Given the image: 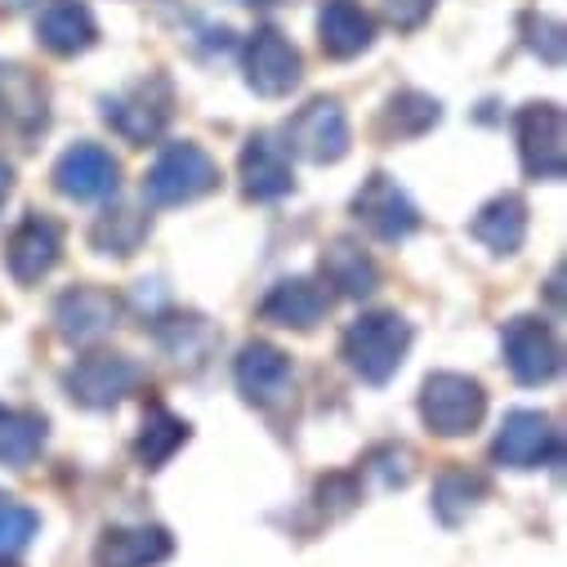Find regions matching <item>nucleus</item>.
<instances>
[{"label":"nucleus","mask_w":567,"mask_h":567,"mask_svg":"<svg viewBox=\"0 0 567 567\" xmlns=\"http://www.w3.org/2000/svg\"><path fill=\"white\" fill-rule=\"evenodd\" d=\"M45 430L50 424L41 411H23V406L0 402V465L28 470L45 452Z\"/></svg>","instance_id":"24"},{"label":"nucleus","mask_w":567,"mask_h":567,"mask_svg":"<svg viewBox=\"0 0 567 567\" xmlns=\"http://www.w3.org/2000/svg\"><path fill=\"white\" fill-rule=\"evenodd\" d=\"M523 32H527V50L532 54H540L549 68H558L563 63V28L554 23V19H523Z\"/></svg>","instance_id":"30"},{"label":"nucleus","mask_w":567,"mask_h":567,"mask_svg":"<svg viewBox=\"0 0 567 567\" xmlns=\"http://www.w3.org/2000/svg\"><path fill=\"white\" fill-rule=\"evenodd\" d=\"M37 41L59 54V59H76L99 41V23L85 0H50L37 19Z\"/></svg>","instance_id":"20"},{"label":"nucleus","mask_w":567,"mask_h":567,"mask_svg":"<svg viewBox=\"0 0 567 567\" xmlns=\"http://www.w3.org/2000/svg\"><path fill=\"white\" fill-rule=\"evenodd\" d=\"M434 6H439V0H384V19H389L398 32H415V28L430 23Z\"/></svg>","instance_id":"32"},{"label":"nucleus","mask_w":567,"mask_h":567,"mask_svg":"<svg viewBox=\"0 0 567 567\" xmlns=\"http://www.w3.org/2000/svg\"><path fill=\"white\" fill-rule=\"evenodd\" d=\"M287 144L296 157L313 166H336L349 153V116L336 99H309L291 121H287Z\"/></svg>","instance_id":"7"},{"label":"nucleus","mask_w":567,"mask_h":567,"mask_svg":"<svg viewBox=\"0 0 567 567\" xmlns=\"http://www.w3.org/2000/svg\"><path fill=\"white\" fill-rule=\"evenodd\" d=\"M144 237H148V215H138V210H130V206L103 210V215L94 219V228H90V246H94L99 255H116V259L134 255L138 246H144Z\"/></svg>","instance_id":"27"},{"label":"nucleus","mask_w":567,"mask_h":567,"mask_svg":"<svg viewBox=\"0 0 567 567\" xmlns=\"http://www.w3.org/2000/svg\"><path fill=\"white\" fill-rule=\"evenodd\" d=\"M318 41L327 59H358L375 45V19L358 6V0H327L318 14Z\"/></svg>","instance_id":"21"},{"label":"nucleus","mask_w":567,"mask_h":567,"mask_svg":"<svg viewBox=\"0 0 567 567\" xmlns=\"http://www.w3.org/2000/svg\"><path fill=\"white\" fill-rule=\"evenodd\" d=\"M45 103V81L37 72H28L23 63H0V130L32 138L50 116Z\"/></svg>","instance_id":"17"},{"label":"nucleus","mask_w":567,"mask_h":567,"mask_svg":"<svg viewBox=\"0 0 567 567\" xmlns=\"http://www.w3.org/2000/svg\"><path fill=\"white\" fill-rule=\"evenodd\" d=\"M219 188V166L202 144H166L144 175V197L153 206H184Z\"/></svg>","instance_id":"3"},{"label":"nucleus","mask_w":567,"mask_h":567,"mask_svg":"<svg viewBox=\"0 0 567 567\" xmlns=\"http://www.w3.org/2000/svg\"><path fill=\"white\" fill-rule=\"evenodd\" d=\"M233 380H237V393L250 406H272L281 393L291 389V358L281 353L277 344H268V340H250L237 353Z\"/></svg>","instance_id":"16"},{"label":"nucleus","mask_w":567,"mask_h":567,"mask_svg":"<svg viewBox=\"0 0 567 567\" xmlns=\"http://www.w3.org/2000/svg\"><path fill=\"white\" fill-rule=\"evenodd\" d=\"M32 6H37V0H0V14H23Z\"/></svg>","instance_id":"34"},{"label":"nucleus","mask_w":567,"mask_h":567,"mask_svg":"<svg viewBox=\"0 0 567 567\" xmlns=\"http://www.w3.org/2000/svg\"><path fill=\"white\" fill-rule=\"evenodd\" d=\"M483 496H487V478H478V474H470V470H447V474H439V483H434V514H439L447 527H456V523L470 518V509H478Z\"/></svg>","instance_id":"28"},{"label":"nucleus","mask_w":567,"mask_h":567,"mask_svg":"<svg viewBox=\"0 0 567 567\" xmlns=\"http://www.w3.org/2000/svg\"><path fill=\"white\" fill-rule=\"evenodd\" d=\"M175 554L166 527H107L94 545V567H157Z\"/></svg>","instance_id":"19"},{"label":"nucleus","mask_w":567,"mask_h":567,"mask_svg":"<svg viewBox=\"0 0 567 567\" xmlns=\"http://www.w3.org/2000/svg\"><path fill=\"white\" fill-rule=\"evenodd\" d=\"M470 233H474V241H483L492 255H514V250L527 241V202H523L518 193L492 197V202L474 215Z\"/></svg>","instance_id":"23"},{"label":"nucleus","mask_w":567,"mask_h":567,"mask_svg":"<svg viewBox=\"0 0 567 567\" xmlns=\"http://www.w3.org/2000/svg\"><path fill=\"white\" fill-rule=\"evenodd\" d=\"M331 309V291L313 277H287L264 296L259 318L272 327H291V331H313Z\"/></svg>","instance_id":"18"},{"label":"nucleus","mask_w":567,"mask_h":567,"mask_svg":"<svg viewBox=\"0 0 567 567\" xmlns=\"http://www.w3.org/2000/svg\"><path fill=\"white\" fill-rule=\"evenodd\" d=\"M184 443H188V420H179L175 411H166L157 402L144 420V430H138V439H134V461L144 470H162Z\"/></svg>","instance_id":"25"},{"label":"nucleus","mask_w":567,"mask_h":567,"mask_svg":"<svg viewBox=\"0 0 567 567\" xmlns=\"http://www.w3.org/2000/svg\"><path fill=\"white\" fill-rule=\"evenodd\" d=\"M59 259H63V224L50 219V215H41V210H32L14 228L10 246H6L10 277L19 281V287H37L41 277H50L59 268Z\"/></svg>","instance_id":"12"},{"label":"nucleus","mask_w":567,"mask_h":567,"mask_svg":"<svg viewBox=\"0 0 567 567\" xmlns=\"http://www.w3.org/2000/svg\"><path fill=\"white\" fill-rule=\"evenodd\" d=\"M518 157L532 179H563L567 175V116L558 103H527L514 116Z\"/></svg>","instance_id":"5"},{"label":"nucleus","mask_w":567,"mask_h":567,"mask_svg":"<svg viewBox=\"0 0 567 567\" xmlns=\"http://www.w3.org/2000/svg\"><path fill=\"white\" fill-rule=\"evenodd\" d=\"M487 415V389L461 371H434L420 384V420L439 439H465Z\"/></svg>","instance_id":"2"},{"label":"nucleus","mask_w":567,"mask_h":567,"mask_svg":"<svg viewBox=\"0 0 567 567\" xmlns=\"http://www.w3.org/2000/svg\"><path fill=\"white\" fill-rule=\"evenodd\" d=\"M367 470H371L384 487H406V483H411V452L398 447V443H389V447H380V452L367 461Z\"/></svg>","instance_id":"31"},{"label":"nucleus","mask_w":567,"mask_h":567,"mask_svg":"<svg viewBox=\"0 0 567 567\" xmlns=\"http://www.w3.org/2000/svg\"><path fill=\"white\" fill-rule=\"evenodd\" d=\"M54 188L72 202H103L121 188V166L103 144H72L54 162Z\"/></svg>","instance_id":"13"},{"label":"nucleus","mask_w":567,"mask_h":567,"mask_svg":"<svg viewBox=\"0 0 567 567\" xmlns=\"http://www.w3.org/2000/svg\"><path fill=\"white\" fill-rule=\"evenodd\" d=\"M241 68H246V85L259 94V99H281L291 94L305 76V59L300 50L281 37L277 28H255L246 37V50H241Z\"/></svg>","instance_id":"8"},{"label":"nucleus","mask_w":567,"mask_h":567,"mask_svg":"<svg viewBox=\"0 0 567 567\" xmlns=\"http://www.w3.org/2000/svg\"><path fill=\"white\" fill-rule=\"evenodd\" d=\"M406 349H411V322L393 309L362 313L358 322H349V331L340 340V353H344L349 371L362 375L367 384H389L398 375Z\"/></svg>","instance_id":"1"},{"label":"nucleus","mask_w":567,"mask_h":567,"mask_svg":"<svg viewBox=\"0 0 567 567\" xmlns=\"http://www.w3.org/2000/svg\"><path fill=\"white\" fill-rule=\"evenodd\" d=\"M237 175H241V193L255 197V202H277V197H287L296 188L287 144H277L272 134H250L246 138V148L237 157Z\"/></svg>","instance_id":"15"},{"label":"nucleus","mask_w":567,"mask_h":567,"mask_svg":"<svg viewBox=\"0 0 567 567\" xmlns=\"http://www.w3.org/2000/svg\"><path fill=\"white\" fill-rule=\"evenodd\" d=\"M175 112V90L166 76H148V81H134L130 90L103 99V121L125 138V144H153V138L171 125Z\"/></svg>","instance_id":"4"},{"label":"nucleus","mask_w":567,"mask_h":567,"mask_svg":"<svg viewBox=\"0 0 567 567\" xmlns=\"http://www.w3.org/2000/svg\"><path fill=\"white\" fill-rule=\"evenodd\" d=\"M0 567H19V563H14L10 554H0Z\"/></svg>","instance_id":"36"},{"label":"nucleus","mask_w":567,"mask_h":567,"mask_svg":"<svg viewBox=\"0 0 567 567\" xmlns=\"http://www.w3.org/2000/svg\"><path fill=\"white\" fill-rule=\"evenodd\" d=\"M492 461L505 470H540L563 461V439L545 411H509L492 443Z\"/></svg>","instance_id":"9"},{"label":"nucleus","mask_w":567,"mask_h":567,"mask_svg":"<svg viewBox=\"0 0 567 567\" xmlns=\"http://www.w3.org/2000/svg\"><path fill=\"white\" fill-rule=\"evenodd\" d=\"M138 384V367L134 358L125 353H112V349H94L85 358H76L63 375V389L76 406H90V411H107L116 406L125 393H134Z\"/></svg>","instance_id":"6"},{"label":"nucleus","mask_w":567,"mask_h":567,"mask_svg":"<svg viewBox=\"0 0 567 567\" xmlns=\"http://www.w3.org/2000/svg\"><path fill=\"white\" fill-rule=\"evenodd\" d=\"M439 121H443V103L430 99V94H420V90L393 94L384 103V116H380L384 134H393V138H420V134H430Z\"/></svg>","instance_id":"26"},{"label":"nucleus","mask_w":567,"mask_h":567,"mask_svg":"<svg viewBox=\"0 0 567 567\" xmlns=\"http://www.w3.org/2000/svg\"><path fill=\"white\" fill-rule=\"evenodd\" d=\"M121 318V300L103 287H72L54 300V331L68 344H90L103 331H112Z\"/></svg>","instance_id":"14"},{"label":"nucleus","mask_w":567,"mask_h":567,"mask_svg":"<svg viewBox=\"0 0 567 567\" xmlns=\"http://www.w3.org/2000/svg\"><path fill=\"white\" fill-rule=\"evenodd\" d=\"M37 527H41V518L32 505H23L10 492H0V554H19L23 545H32Z\"/></svg>","instance_id":"29"},{"label":"nucleus","mask_w":567,"mask_h":567,"mask_svg":"<svg viewBox=\"0 0 567 567\" xmlns=\"http://www.w3.org/2000/svg\"><path fill=\"white\" fill-rule=\"evenodd\" d=\"M501 349H505V367L518 384H549L563 371V349H558V336L545 318L523 313V318L505 322Z\"/></svg>","instance_id":"10"},{"label":"nucleus","mask_w":567,"mask_h":567,"mask_svg":"<svg viewBox=\"0 0 567 567\" xmlns=\"http://www.w3.org/2000/svg\"><path fill=\"white\" fill-rule=\"evenodd\" d=\"M233 6H250V10H264V6H277V0H233Z\"/></svg>","instance_id":"35"},{"label":"nucleus","mask_w":567,"mask_h":567,"mask_svg":"<svg viewBox=\"0 0 567 567\" xmlns=\"http://www.w3.org/2000/svg\"><path fill=\"white\" fill-rule=\"evenodd\" d=\"M10 188H14V166L0 157V206H6V197H10Z\"/></svg>","instance_id":"33"},{"label":"nucleus","mask_w":567,"mask_h":567,"mask_svg":"<svg viewBox=\"0 0 567 567\" xmlns=\"http://www.w3.org/2000/svg\"><path fill=\"white\" fill-rule=\"evenodd\" d=\"M353 219H358L371 237H380V241H406V237L420 228L415 202H411L389 175H380V171L353 193Z\"/></svg>","instance_id":"11"},{"label":"nucleus","mask_w":567,"mask_h":567,"mask_svg":"<svg viewBox=\"0 0 567 567\" xmlns=\"http://www.w3.org/2000/svg\"><path fill=\"white\" fill-rule=\"evenodd\" d=\"M322 281L344 300H367L380 287V268L353 237H336L322 250Z\"/></svg>","instance_id":"22"}]
</instances>
